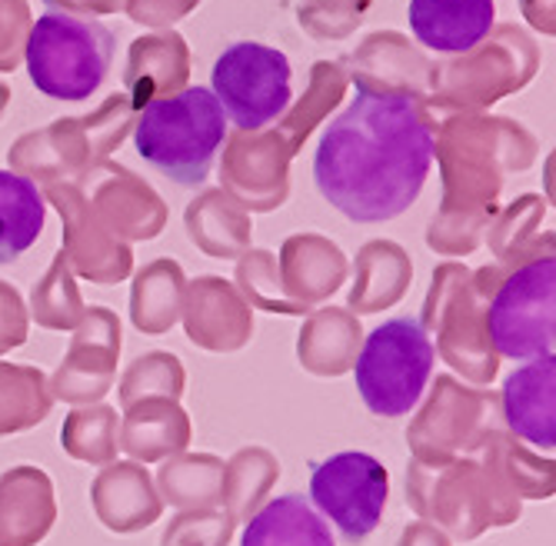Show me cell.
I'll list each match as a JSON object with an SVG mask.
<instances>
[{"label":"cell","mask_w":556,"mask_h":546,"mask_svg":"<svg viewBox=\"0 0 556 546\" xmlns=\"http://www.w3.org/2000/svg\"><path fill=\"white\" fill-rule=\"evenodd\" d=\"M433 151V130L414 93L353 80V101L317 140L314 183L346 220L383 224L417 204Z\"/></svg>","instance_id":"1"},{"label":"cell","mask_w":556,"mask_h":546,"mask_svg":"<svg viewBox=\"0 0 556 546\" xmlns=\"http://www.w3.org/2000/svg\"><path fill=\"white\" fill-rule=\"evenodd\" d=\"M227 140V117L211 87H187L150 101L137 120L134 147L154 170L180 187H200Z\"/></svg>","instance_id":"2"},{"label":"cell","mask_w":556,"mask_h":546,"mask_svg":"<svg viewBox=\"0 0 556 546\" xmlns=\"http://www.w3.org/2000/svg\"><path fill=\"white\" fill-rule=\"evenodd\" d=\"M114 34L97 17L47 11L27 34V74L43 97L87 101L114 64Z\"/></svg>","instance_id":"3"},{"label":"cell","mask_w":556,"mask_h":546,"mask_svg":"<svg viewBox=\"0 0 556 546\" xmlns=\"http://www.w3.org/2000/svg\"><path fill=\"white\" fill-rule=\"evenodd\" d=\"M433 373V343L427 330L410 317H393L380 323L357 357L353 380L361 401L377 417L410 414Z\"/></svg>","instance_id":"4"},{"label":"cell","mask_w":556,"mask_h":546,"mask_svg":"<svg viewBox=\"0 0 556 546\" xmlns=\"http://www.w3.org/2000/svg\"><path fill=\"white\" fill-rule=\"evenodd\" d=\"M290 61L283 51L257 40H237L211 71V93L217 97L224 117H230L240 130H261L290 107Z\"/></svg>","instance_id":"5"},{"label":"cell","mask_w":556,"mask_h":546,"mask_svg":"<svg viewBox=\"0 0 556 546\" xmlns=\"http://www.w3.org/2000/svg\"><path fill=\"white\" fill-rule=\"evenodd\" d=\"M490 340L510 360H553L556 346V261L540 257L507 277L490 304Z\"/></svg>","instance_id":"6"},{"label":"cell","mask_w":556,"mask_h":546,"mask_svg":"<svg viewBox=\"0 0 556 546\" xmlns=\"http://www.w3.org/2000/svg\"><path fill=\"white\" fill-rule=\"evenodd\" d=\"M387 493V467L364 450L333 454L311 473V507L333 520L346 543H364L380 526Z\"/></svg>","instance_id":"7"},{"label":"cell","mask_w":556,"mask_h":546,"mask_svg":"<svg viewBox=\"0 0 556 546\" xmlns=\"http://www.w3.org/2000/svg\"><path fill=\"white\" fill-rule=\"evenodd\" d=\"M410 30L437 54H467L493 30V0H410Z\"/></svg>","instance_id":"8"},{"label":"cell","mask_w":556,"mask_h":546,"mask_svg":"<svg viewBox=\"0 0 556 546\" xmlns=\"http://www.w3.org/2000/svg\"><path fill=\"white\" fill-rule=\"evenodd\" d=\"M503 414L517 436L553 450L556 443V364L533 360L503 386Z\"/></svg>","instance_id":"9"},{"label":"cell","mask_w":556,"mask_h":546,"mask_svg":"<svg viewBox=\"0 0 556 546\" xmlns=\"http://www.w3.org/2000/svg\"><path fill=\"white\" fill-rule=\"evenodd\" d=\"M240 546H333V536L311 500H303L300 493H287L270 500L243 526Z\"/></svg>","instance_id":"10"},{"label":"cell","mask_w":556,"mask_h":546,"mask_svg":"<svg viewBox=\"0 0 556 546\" xmlns=\"http://www.w3.org/2000/svg\"><path fill=\"white\" fill-rule=\"evenodd\" d=\"M47 204L34 180L0 170V264L24 257L43 233Z\"/></svg>","instance_id":"11"}]
</instances>
